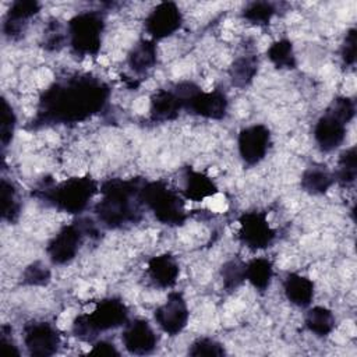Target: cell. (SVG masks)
<instances>
[{
    "instance_id": "1",
    "label": "cell",
    "mask_w": 357,
    "mask_h": 357,
    "mask_svg": "<svg viewBox=\"0 0 357 357\" xmlns=\"http://www.w3.org/2000/svg\"><path fill=\"white\" fill-rule=\"evenodd\" d=\"M109 92L103 81L88 74L56 82L39 99L35 126L84 121L103 109Z\"/></svg>"
},
{
    "instance_id": "2",
    "label": "cell",
    "mask_w": 357,
    "mask_h": 357,
    "mask_svg": "<svg viewBox=\"0 0 357 357\" xmlns=\"http://www.w3.org/2000/svg\"><path fill=\"white\" fill-rule=\"evenodd\" d=\"M139 184L137 180L113 178L102 184L100 201L95 205L98 219L107 227H121L139 219Z\"/></svg>"
},
{
    "instance_id": "3",
    "label": "cell",
    "mask_w": 357,
    "mask_h": 357,
    "mask_svg": "<svg viewBox=\"0 0 357 357\" xmlns=\"http://www.w3.org/2000/svg\"><path fill=\"white\" fill-rule=\"evenodd\" d=\"M98 191V183L85 176L71 177L59 184H45L35 194L59 211L79 213L88 206Z\"/></svg>"
},
{
    "instance_id": "4",
    "label": "cell",
    "mask_w": 357,
    "mask_h": 357,
    "mask_svg": "<svg viewBox=\"0 0 357 357\" xmlns=\"http://www.w3.org/2000/svg\"><path fill=\"white\" fill-rule=\"evenodd\" d=\"M139 201L165 225H181L185 219L184 198L163 181H149L139 188Z\"/></svg>"
},
{
    "instance_id": "5",
    "label": "cell",
    "mask_w": 357,
    "mask_h": 357,
    "mask_svg": "<svg viewBox=\"0 0 357 357\" xmlns=\"http://www.w3.org/2000/svg\"><path fill=\"white\" fill-rule=\"evenodd\" d=\"M127 319L128 310L123 301L119 298H105L91 312L77 317L73 329L77 336L91 339L99 332L126 325Z\"/></svg>"
},
{
    "instance_id": "6",
    "label": "cell",
    "mask_w": 357,
    "mask_h": 357,
    "mask_svg": "<svg viewBox=\"0 0 357 357\" xmlns=\"http://www.w3.org/2000/svg\"><path fill=\"white\" fill-rule=\"evenodd\" d=\"M105 21L96 11H85L68 22L70 45L77 54L92 56L100 49Z\"/></svg>"
},
{
    "instance_id": "7",
    "label": "cell",
    "mask_w": 357,
    "mask_h": 357,
    "mask_svg": "<svg viewBox=\"0 0 357 357\" xmlns=\"http://www.w3.org/2000/svg\"><path fill=\"white\" fill-rule=\"evenodd\" d=\"M238 240L251 250L266 248L275 238L265 212H247L238 220Z\"/></svg>"
},
{
    "instance_id": "8",
    "label": "cell",
    "mask_w": 357,
    "mask_h": 357,
    "mask_svg": "<svg viewBox=\"0 0 357 357\" xmlns=\"http://www.w3.org/2000/svg\"><path fill=\"white\" fill-rule=\"evenodd\" d=\"M84 234H88L86 225L73 223L61 227L47 245L46 251L50 261L57 265L70 262L78 252Z\"/></svg>"
},
{
    "instance_id": "9",
    "label": "cell",
    "mask_w": 357,
    "mask_h": 357,
    "mask_svg": "<svg viewBox=\"0 0 357 357\" xmlns=\"http://www.w3.org/2000/svg\"><path fill=\"white\" fill-rule=\"evenodd\" d=\"M24 344L31 356H53L60 346L59 332L47 322H31L24 328Z\"/></svg>"
},
{
    "instance_id": "10",
    "label": "cell",
    "mask_w": 357,
    "mask_h": 357,
    "mask_svg": "<svg viewBox=\"0 0 357 357\" xmlns=\"http://www.w3.org/2000/svg\"><path fill=\"white\" fill-rule=\"evenodd\" d=\"M347 123L349 121L344 117L329 106L319 117L314 128V138L318 146L325 152H331L342 145L346 137Z\"/></svg>"
},
{
    "instance_id": "11",
    "label": "cell",
    "mask_w": 357,
    "mask_h": 357,
    "mask_svg": "<svg viewBox=\"0 0 357 357\" xmlns=\"http://www.w3.org/2000/svg\"><path fill=\"white\" fill-rule=\"evenodd\" d=\"M269 141L271 134L264 124H254L243 128L237 139L241 159L250 166L259 163L268 152Z\"/></svg>"
},
{
    "instance_id": "12",
    "label": "cell",
    "mask_w": 357,
    "mask_h": 357,
    "mask_svg": "<svg viewBox=\"0 0 357 357\" xmlns=\"http://www.w3.org/2000/svg\"><path fill=\"white\" fill-rule=\"evenodd\" d=\"M155 321L170 336L180 333L188 321V307L180 293H170L167 300L155 310Z\"/></svg>"
},
{
    "instance_id": "13",
    "label": "cell",
    "mask_w": 357,
    "mask_h": 357,
    "mask_svg": "<svg viewBox=\"0 0 357 357\" xmlns=\"http://www.w3.org/2000/svg\"><path fill=\"white\" fill-rule=\"evenodd\" d=\"M180 8L172 1L159 3L146 17L145 29L152 39H163L174 33L181 25Z\"/></svg>"
},
{
    "instance_id": "14",
    "label": "cell",
    "mask_w": 357,
    "mask_h": 357,
    "mask_svg": "<svg viewBox=\"0 0 357 357\" xmlns=\"http://www.w3.org/2000/svg\"><path fill=\"white\" fill-rule=\"evenodd\" d=\"M184 107L191 113L205 117L219 120L226 116L227 112V98L220 91L204 92L197 88L187 99Z\"/></svg>"
},
{
    "instance_id": "15",
    "label": "cell",
    "mask_w": 357,
    "mask_h": 357,
    "mask_svg": "<svg viewBox=\"0 0 357 357\" xmlns=\"http://www.w3.org/2000/svg\"><path fill=\"white\" fill-rule=\"evenodd\" d=\"M121 340L127 351L137 356L152 353L158 344V336L155 331L144 319H135L127 324Z\"/></svg>"
},
{
    "instance_id": "16",
    "label": "cell",
    "mask_w": 357,
    "mask_h": 357,
    "mask_svg": "<svg viewBox=\"0 0 357 357\" xmlns=\"http://www.w3.org/2000/svg\"><path fill=\"white\" fill-rule=\"evenodd\" d=\"M184 107V99L174 89H159L151 98V119L155 121H169L178 116V112Z\"/></svg>"
},
{
    "instance_id": "17",
    "label": "cell",
    "mask_w": 357,
    "mask_h": 357,
    "mask_svg": "<svg viewBox=\"0 0 357 357\" xmlns=\"http://www.w3.org/2000/svg\"><path fill=\"white\" fill-rule=\"evenodd\" d=\"M146 272L151 282L155 286L160 289H169L174 286V283L177 282L180 268L174 257L169 254H162V255L152 257L149 259Z\"/></svg>"
},
{
    "instance_id": "18",
    "label": "cell",
    "mask_w": 357,
    "mask_h": 357,
    "mask_svg": "<svg viewBox=\"0 0 357 357\" xmlns=\"http://www.w3.org/2000/svg\"><path fill=\"white\" fill-rule=\"evenodd\" d=\"M218 192V187L211 177L206 174L187 169L184 173V190L183 197L194 202L204 201L208 197H212Z\"/></svg>"
},
{
    "instance_id": "19",
    "label": "cell",
    "mask_w": 357,
    "mask_h": 357,
    "mask_svg": "<svg viewBox=\"0 0 357 357\" xmlns=\"http://www.w3.org/2000/svg\"><path fill=\"white\" fill-rule=\"evenodd\" d=\"M286 298L297 307H308L314 298V282L298 273H289L283 282Z\"/></svg>"
},
{
    "instance_id": "20",
    "label": "cell",
    "mask_w": 357,
    "mask_h": 357,
    "mask_svg": "<svg viewBox=\"0 0 357 357\" xmlns=\"http://www.w3.org/2000/svg\"><path fill=\"white\" fill-rule=\"evenodd\" d=\"M39 11V4L32 0H20L11 4L6 21H4V32L8 36L18 35L24 26L25 21L32 18Z\"/></svg>"
},
{
    "instance_id": "21",
    "label": "cell",
    "mask_w": 357,
    "mask_h": 357,
    "mask_svg": "<svg viewBox=\"0 0 357 357\" xmlns=\"http://www.w3.org/2000/svg\"><path fill=\"white\" fill-rule=\"evenodd\" d=\"M156 63V45L153 40L142 39L128 53V66L135 74H144Z\"/></svg>"
},
{
    "instance_id": "22",
    "label": "cell",
    "mask_w": 357,
    "mask_h": 357,
    "mask_svg": "<svg viewBox=\"0 0 357 357\" xmlns=\"http://www.w3.org/2000/svg\"><path fill=\"white\" fill-rule=\"evenodd\" d=\"M273 276L272 262L266 258H254L245 264V279L258 290H265Z\"/></svg>"
},
{
    "instance_id": "23",
    "label": "cell",
    "mask_w": 357,
    "mask_h": 357,
    "mask_svg": "<svg viewBox=\"0 0 357 357\" xmlns=\"http://www.w3.org/2000/svg\"><path fill=\"white\" fill-rule=\"evenodd\" d=\"M335 178L333 174H331L326 169L322 167H310L303 173L301 177V187L312 194H324L329 190V187L333 184Z\"/></svg>"
},
{
    "instance_id": "24",
    "label": "cell",
    "mask_w": 357,
    "mask_h": 357,
    "mask_svg": "<svg viewBox=\"0 0 357 357\" xmlns=\"http://www.w3.org/2000/svg\"><path fill=\"white\" fill-rule=\"evenodd\" d=\"M258 70V59L255 56H241L234 60L230 67V78L233 85L244 88L254 79Z\"/></svg>"
},
{
    "instance_id": "25",
    "label": "cell",
    "mask_w": 357,
    "mask_h": 357,
    "mask_svg": "<svg viewBox=\"0 0 357 357\" xmlns=\"http://www.w3.org/2000/svg\"><path fill=\"white\" fill-rule=\"evenodd\" d=\"M305 326L317 336H326L335 328V317L331 310L318 305L308 310L305 317Z\"/></svg>"
},
{
    "instance_id": "26",
    "label": "cell",
    "mask_w": 357,
    "mask_h": 357,
    "mask_svg": "<svg viewBox=\"0 0 357 357\" xmlns=\"http://www.w3.org/2000/svg\"><path fill=\"white\" fill-rule=\"evenodd\" d=\"M356 174H357V153H356V148L351 146L340 155L333 178L343 185H349L354 183Z\"/></svg>"
},
{
    "instance_id": "27",
    "label": "cell",
    "mask_w": 357,
    "mask_h": 357,
    "mask_svg": "<svg viewBox=\"0 0 357 357\" xmlns=\"http://www.w3.org/2000/svg\"><path fill=\"white\" fill-rule=\"evenodd\" d=\"M269 60L278 68H294L296 57L293 52V45L287 39H280L272 43L266 52Z\"/></svg>"
},
{
    "instance_id": "28",
    "label": "cell",
    "mask_w": 357,
    "mask_h": 357,
    "mask_svg": "<svg viewBox=\"0 0 357 357\" xmlns=\"http://www.w3.org/2000/svg\"><path fill=\"white\" fill-rule=\"evenodd\" d=\"M20 212V202L14 185L6 178L1 180V215L6 220H14Z\"/></svg>"
},
{
    "instance_id": "29",
    "label": "cell",
    "mask_w": 357,
    "mask_h": 357,
    "mask_svg": "<svg viewBox=\"0 0 357 357\" xmlns=\"http://www.w3.org/2000/svg\"><path fill=\"white\" fill-rule=\"evenodd\" d=\"M222 279L226 290L231 291L245 280V264L229 261L222 266Z\"/></svg>"
},
{
    "instance_id": "30",
    "label": "cell",
    "mask_w": 357,
    "mask_h": 357,
    "mask_svg": "<svg viewBox=\"0 0 357 357\" xmlns=\"http://www.w3.org/2000/svg\"><path fill=\"white\" fill-rule=\"evenodd\" d=\"M275 14V7L271 3L266 1H255L251 3L245 7L243 15L247 21L257 24V25H262V24H268L271 21V18Z\"/></svg>"
},
{
    "instance_id": "31",
    "label": "cell",
    "mask_w": 357,
    "mask_h": 357,
    "mask_svg": "<svg viewBox=\"0 0 357 357\" xmlns=\"http://www.w3.org/2000/svg\"><path fill=\"white\" fill-rule=\"evenodd\" d=\"M190 356H213V357H220L225 354L223 346L209 337H201L197 339L188 349Z\"/></svg>"
},
{
    "instance_id": "32",
    "label": "cell",
    "mask_w": 357,
    "mask_h": 357,
    "mask_svg": "<svg viewBox=\"0 0 357 357\" xmlns=\"http://www.w3.org/2000/svg\"><path fill=\"white\" fill-rule=\"evenodd\" d=\"M14 127H15V116H14L13 107L7 103L6 99H3L1 100V123H0V141L3 146H6L11 141Z\"/></svg>"
},
{
    "instance_id": "33",
    "label": "cell",
    "mask_w": 357,
    "mask_h": 357,
    "mask_svg": "<svg viewBox=\"0 0 357 357\" xmlns=\"http://www.w3.org/2000/svg\"><path fill=\"white\" fill-rule=\"evenodd\" d=\"M24 282L33 286L46 284L50 279V271L42 262H33L24 271Z\"/></svg>"
},
{
    "instance_id": "34",
    "label": "cell",
    "mask_w": 357,
    "mask_h": 357,
    "mask_svg": "<svg viewBox=\"0 0 357 357\" xmlns=\"http://www.w3.org/2000/svg\"><path fill=\"white\" fill-rule=\"evenodd\" d=\"M342 60L347 66H353L356 61V29H350L346 33L342 45Z\"/></svg>"
},
{
    "instance_id": "35",
    "label": "cell",
    "mask_w": 357,
    "mask_h": 357,
    "mask_svg": "<svg viewBox=\"0 0 357 357\" xmlns=\"http://www.w3.org/2000/svg\"><path fill=\"white\" fill-rule=\"evenodd\" d=\"M64 40H66V35H64V32L60 29L57 21H56V24L50 25V26L47 28L46 33H45V47H46V49H52V50L59 49V47L63 46Z\"/></svg>"
},
{
    "instance_id": "36",
    "label": "cell",
    "mask_w": 357,
    "mask_h": 357,
    "mask_svg": "<svg viewBox=\"0 0 357 357\" xmlns=\"http://www.w3.org/2000/svg\"><path fill=\"white\" fill-rule=\"evenodd\" d=\"M89 353L91 354H98V356H119V351L114 347V344L109 343V342H105V340L96 342Z\"/></svg>"
}]
</instances>
